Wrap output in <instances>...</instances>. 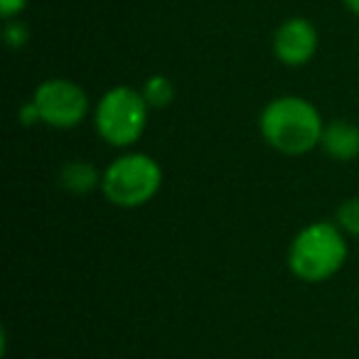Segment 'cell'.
<instances>
[{"label": "cell", "instance_id": "obj_13", "mask_svg": "<svg viewBox=\"0 0 359 359\" xmlns=\"http://www.w3.org/2000/svg\"><path fill=\"white\" fill-rule=\"evenodd\" d=\"M344 6H347L349 13H354L359 18V0H344Z\"/></svg>", "mask_w": 359, "mask_h": 359}, {"label": "cell", "instance_id": "obj_4", "mask_svg": "<svg viewBox=\"0 0 359 359\" xmlns=\"http://www.w3.org/2000/svg\"><path fill=\"white\" fill-rule=\"evenodd\" d=\"M148 121V101L130 86H114L96 106V130L106 143L123 148L143 135Z\"/></svg>", "mask_w": 359, "mask_h": 359}, {"label": "cell", "instance_id": "obj_10", "mask_svg": "<svg viewBox=\"0 0 359 359\" xmlns=\"http://www.w3.org/2000/svg\"><path fill=\"white\" fill-rule=\"evenodd\" d=\"M337 222L344 231L359 236V197H352V200L342 202V207H339V212H337Z\"/></svg>", "mask_w": 359, "mask_h": 359}, {"label": "cell", "instance_id": "obj_1", "mask_svg": "<svg viewBox=\"0 0 359 359\" xmlns=\"http://www.w3.org/2000/svg\"><path fill=\"white\" fill-rule=\"evenodd\" d=\"M323 118L310 101L300 96L273 99L261 114V133L276 150L303 155L323 140Z\"/></svg>", "mask_w": 359, "mask_h": 359}, {"label": "cell", "instance_id": "obj_7", "mask_svg": "<svg viewBox=\"0 0 359 359\" xmlns=\"http://www.w3.org/2000/svg\"><path fill=\"white\" fill-rule=\"evenodd\" d=\"M323 148L334 160H352L359 155V128L347 121H334L323 130Z\"/></svg>", "mask_w": 359, "mask_h": 359}, {"label": "cell", "instance_id": "obj_6", "mask_svg": "<svg viewBox=\"0 0 359 359\" xmlns=\"http://www.w3.org/2000/svg\"><path fill=\"white\" fill-rule=\"evenodd\" d=\"M273 52L283 65H308L318 52V30L305 18H288L273 35Z\"/></svg>", "mask_w": 359, "mask_h": 359}, {"label": "cell", "instance_id": "obj_9", "mask_svg": "<svg viewBox=\"0 0 359 359\" xmlns=\"http://www.w3.org/2000/svg\"><path fill=\"white\" fill-rule=\"evenodd\" d=\"M143 99L148 101V106L153 109H165V106L172 104L175 99V86L168 76L158 74V76H150L143 86Z\"/></svg>", "mask_w": 359, "mask_h": 359}, {"label": "cell", "instance_id": "obj_8", "mask_svg": "<svg viewBox=\"0 0 359 359\" xmlns=\"http://www.w3.org/2000/svg\"><path fill=\"white\" fill-rule=\"evenodd\" d=\"M60 180H62V187L69 192H89L96 187V175L94 165L91 163H81V160H74V163H67L65 170L60 172Z\"/></svg>", "mask_w": 359, "mask_h": 359}, {"label": "cell", "instance_id": "obj_11", "mask_svg": "<svg viewBox=\"0 0 359 359\" xmlns=\"http://www.w3.org/2000/svg\"><path fill=\"white\" fill-rule=\"evenodd\" d=\"M27 37H30V32H27V27L22 25L20 20H15V18H13V20H8V25H6V42L11 47H22L27 42Z\"/></svg>", "mask_w": 359, "mask_h": 359}, {"label": "cell", "instance_id": "obj_2", "mask_svg": "<svg viewBox=\"0 0 359 359\" xmlns=\"http://www.w3.org/2000/svg\"><path fill=\"white\" fill-rule=\"evenodd\" d=\"M344 259H347V244L337 226L330 222L305 226L288 251L290 271L308 283H320L334 276L342 269Z\"/></svg>", "mask_w": 359, "mask_h": 359}, {"label": "cell", "instance_id": "obj_12", "mask_svg": "<svg viewBox=\"0 0 359 359\" xmlns=\"http://www.w3.org/2000/svg\"><path fill=\"white\" fill-rule=\"evenodd\" d=\"M27 3L30 0H0V15L6 18V20H13V18L25 11Z\"/></svg>", "mask_w": 359, "mask_h": 359}, {"label": "cell", "instance_id": "obj_5", "mask_svg": "<svg viewBox=\"0 0 359 359\" xmlns=\"http://www.w3.org/2000/svg\"><path fill=\"white\" fill-rule=\"evenodd\" d=\"M40 121L55 128H72L89 111V99L84 89L69 79H47L35 89L32 96Z\"/></svg>", "mask_w": 359, "mask_h": 359}, {"label": "cell", "instance_id": "obj_3", "mask_svg": "<svg viewBox=\"0 0 359 359\" xmlns=\"http://www.w3.org/2000/svg\"><path fill=\"white\" fill-rule=\"evenodd\" d=\"M163 172L153 158L143 153H130L114 160L106 168L101 187L104 195L118 207H140L160 190Z\"/></svg>", "mask_w": 359, "mask_h": 359}]
</instances>
